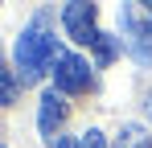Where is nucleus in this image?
Masks as SVG:
<instances>
[{
    "instance_id": "1",
    "label": "nucleus",
    "mask_w": 152,
    "mask_h": 148,
    "mask_svg": "<svg viewBox=\"0 0 152 148\" xmlns=\"http://www.w3.org/2000/svg\"><path fill=\"white\" fill-rule=\"evenodd\" d=\"M58 53H62V49L53 41L45 17H33L29 29L17 37V74H21V82H37V78L45 74V66L58 62Z\"/></svg>"
},
{
    "instance_id": "2",
    "label": "nucleus",
    "mask_w": 152,
    "mask_h": 148,
    "mask_svg": "<svg viewBox=\"0 0 152 148\" xmlns=\"http://www.w3.org/2000/svg\"><path fill=\"white\" fill-rule=\"evenodd\" d=\"M119 33H124L127 53H132L140 66H152V8H144V4H124V8H119Z\"/></svg>"
},
{
    "instance_id": "3",
    "label": "nucleus",
    "mask_w": 152,
    "mask_h": 148,
    "mask_svg": "<svg viewBox=\"0 0 152 148\" xmlns=\"http://www.w3.org/2000/svg\"><path fill=\"white\" fill-rule=\"evenodd\" d=\"M91 86V62L82 53H58L53 62V91L58 95H82Z\"/></svg>"
},
{
    "instance_id": "4",
    "label": "nucleus",
    "mask_w": 152,
    "mask_h": 148,
    "mask_svg": "<svg viewBox=\"0 0 152 148\" xmlns=\"http://www.w3.org/2000/svg\"><path fill=\"white\" fill-rule=\"evenodd\" d=\"M62 25H66V33L74 37L78 45H95V41H99V25H95V4H82V0L66 4V8H62Z\"/></svg>"
},
{
    "instance_id": "5",
    "label": "nucleus",
    "mask_w": 152,
    "mask_h": 148,
    "mask_svg": "<svg viewBox=\"0 0 152 148\" xmlns=\"http://www.w3.org/2000/svg\"><path fill=\"white\" fill-rule=\"evenodd\" d=\"M62 119H66V103H62V95L50 86V91L41 95V107H37V127H41V136H45L50 144H58L53 132L62 127Z\"/></svg>"
},
{
    "instance_id": "6",
    "label": "nucleus",
    "mask_w": 152,
    "mask_h": 148,
    "mask_svg": "<svg viewBox=\"0 0 152 148\" xmlns=\"http://www.w3.org/2000/svg\"><path fill=\"white\" fill-rule=\"evenodd\" d=\"M111 148H152V136L144 132V127H140V123H124Z\"/></svg>"
},
{
    "instance_id": "7",
    "label": "nucleus",
    "mask_w": 152,
    "mask_h": 148,
    "mask_svg": "<svg viewBox=\"0 0 152 148\" xmlns=\"http://www.w3.org/2000/svg\"><path fill=\"white\" fill-rule=\"evenodd\" d=\"M0 103L4 107L17 103V78H12V70H4V66H0Z\"/></svg>"
},
{
    "instance_id": "8",
    "label": "nucleus",
    "mask_w": 152,
    "mask_h": 148,
    "mask_svg": "<svg viewBox=\"0 0 152 148\" xmlns=\"http://www.w3.org/2000/svg\"><path fill=\"white\" fill-rule=\"evenodd\" d=\"M95 53H99V62H111V58L119 53L115 37H111V33H99V41H95Z\"/></svg>"
},
{
    "instance_id": "9",
    "label": "nucleus",
    "mask_w": 152,
    "mask_h": 148,
    "mask_svg": "<svg viewBox=\"0 0 152 148\" xmlns=\"http://www.w3.org/2000/svg\"><path fill=\"white\" fill-rule=\"evenodd\" d=\"M78 148H107V136H103L99 127H86V132L78 136Z\"/></svg>"
},
{
    "instance_id": "10",
    "label": "nucleus",
    "mask_w": 152,
    "mask_h": 148,
    "mask_svg": "<svg viewBox=\"0 0 152 148\" xmlns=\"http://www.w3.org/2000/svg\"><path fill=\"white\" fill-rule=\"evenodd\" d=\"M58 148H78V140H70V136H62V140H58Z\"/></svg>"
},
{
    "instance_id": "11",
    "label": "nucleus",
    "mask_w": 152,
    "mask_h": 148,
    "mask_svg": "<svg viewBox=\"0 0 152 148\" xmlns=\"http://www.w3.org/2000/svg\"><path fill=\"white\" fill-rule=\"evenodd\" d=\"M144 107H148V115H152V95H148V103H144Z\"/></svg>"
}]
</instances>
